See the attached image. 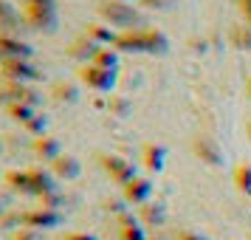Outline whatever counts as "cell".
<instances>
[{
	"label": "cell",
	"instance_id": "d4e9b609",
	"mask_svg": "<svg viewBox=\"0 0 251 240\" xmlns=\"http://www.w3.org/2000/svg\"><path fill=\"white\" fill-rule=\"evenodd\" d=\"M23 91H25V85H23V82L0 80V105H3V107H9L12 102H20Z\"/></svg>",
	"mask_w": 251,
	"mask_h": 240
},
{
	"label": "cell",
	"instance_id": "8992f818",
	"mask_svg": "<svg viewBox=\"0 0 251 240\" xmlns=\"http://www.w3.org/2000/svg\"><path fill=\"white\" fill-rule=\"evenodd\" d=\"M62 220H65V215H62L59 209H48V206H37V209L23 212V226L40 229V232H46V229H59Z\"/></svg>",
	"mask_w": 251,
	"mask_h": 240
},
{
	"label": "cell",
	"instance_id": "7c38bea8",
	"mask_svg": "<svg viewBox=\"0 0 251 240\" xmlns=\"http://www.w3.org/2000/svg\"><path fill=\"white\" fill-rule=\"evenodd\" d=\"M14 57L31 59V57H34V46H31V43H25L23 37L0 34V59H14Z\"/></svg>",
	"mask_w": 251,
	"mask_h": 240
},
{
	"label": "cell",
	"instance_id": "d590c367",
	"mask_svg": "<svg viewBox=\"0 0 251 240\" xmlns=\"http://www.w3.org/2000/svg\"><path fill=\"white\" fill-rule=\"evenodd\" d=\"M246 136H249V141H251V119L246 122Z\"/></svg>",
	"mask_w": 251,
	"mask_h": 240
},
{
	"label": "cell",
	"instance_id": "44dd1931",
	"mask_svg": "<svg viewBox=\"0 0 251 240\" xmlns=\"http://www.w3.org/2000/svg\"><path fill=\"white\" fill-rule=\"evenodd\" d=\"M82 34L91 37L93 43H99V46H113L116 37H119V31H116V28H110L107 23H102V20H96V23L85 26V31H82Z\"/></svg>",
	"mask_w": 251,
	"mask_h": 240
},
{
	"label": "cell",
	"instance_id": "5b68a950",
	"mask_svg": "<svg viewBox=\"0 0 251 240\" xmlns=\"http://www.w3.org/2000/svg\"><path fill=\"white\" fill-rule=\"evenodd\" d=\"M43 77L40 68H37L31 59L23 57H14V59H0V80H9V82H23V85H31Z\"/></svg>",
	"mask_w": 251,
	"mask_h": 240
},
{
	"label": "cell",
	"instance_id": "3957f363",
	"mask_svg": "<svg viewBox=\"0 0 251 240\" xmlns=\"http://www.w3.org/2000/svg\"><path fill=\"white\" fill-rule=\"evenodd\" d=\"M76 77H79L91 91L96 93H110L116 91V82H119V71H110V68H102L96 62H88V65H79L76 68Z\"/></svg>",
	"mask_w": 251,
	"mask_h": 240
},
{
	"label": "cell",
	"instance_id": "7a4b0ae2",
	"mask_svg": "<svg viewBox=\"0 0 251 240\" xmlns=\"http://www.w3.org/2000/svg\"><path fill=\"white\" fill-rule=\"evenodd\" d=\"M23 17H25V26H28L31 31H40V34L57 31V23H59L54 0H51V3H31V6H23Z\"/></svg>",
	"mask_w": 251,
	"mask_h": 240
},
{
	"label": "cell",
	"instance_id": "8d00e7d4",
	"mask_svg": "<svg viewBox=\"0 0 251 240\" xmlns=\"http://www.w3.org/2000/svg\"><path fill=\"white\" fill-rule=\"evenodd\" d=\"M6 215V204H3V198H0V217Z\"/></svg>",
	"mask_w": 251,
	"mask_h": 240
},
{
	"label": "cell",
	"instance_id": "1f68e13d",
	"mask_svg": "<svg viewBox=\"0 0 251 240\" xmlns=\"http://www.w3.org/2000/svg\"><path fill=\"white\" fill-rule=\"evenodd\" d=\"M175 238H178V240H209L206 235H201V232H192V229H183V232H178Z\"/></svg>",
	"mask_w": 251,
	"mask_h": 240
},
{
	"label": "cell",
	"instance_id": "9a60e30c",
	"mask_svg": "<svg viewBox=\"0 0 251 240\" xmlns=\"http://www.w3.org/2000/svg\"><path fill=\"white\" fill-rule=\"evenodd\" d=\"M141 164H144L150 172H161L167 167V147L158 144V141H147V144L141 147Z\"/></svg>",
	"mask_w": 251,
	"mask_h": 240
},
{
	"label": "cell",
	"instance_id": "e0dca14e",
	"mask_svg": "<svg viewBox=\"0 0 251 240\" xmlns=\"http://www.w3.org/2000/svg\"><path fill=\"white\" fill-rule=\"evenodd\" d=\"M195 156L201 161H206V164H212V167L223 164V150L217 147V141H212V138H206V136L195 138Z\"/></svg>",
	"mask_w": 251,
	"mask_h": 240
},
{
	"label": "cell",
	"instance_id": "ffe728a7",
	"mask_svg": "<svg viewBox=\"0 0 251 240\" xmlns=\"http://www.w3.org/2000/svg\"><path fill=\"white\" fill-rule=\"evenodd\" d=\"M119 238L122 240H147V232H144L141 217L125 212V215L119 217Z\"/></svg>",
	"mask_w": 251,
	"mask_h": 240
},
{
	"label": "cell",
	"instance_id": "ac0fdd59",
	"mask_svg": "<svg viewBox=\"0 0 251 240\" xmlns=\"http://www.w3.org/2000/svg\"><path fill=\"white\" fill-rule=\"evenodd\" d=\"M3 184L17 195H31V198H34V187H31L28 170H6L3 172Z\"/></svg>",
	"mask_w": 251,
	"mask_h": 240
},
{
	"label": "cell",
	"instance_id": "277c9868",
	"mask_svg": "<svg viewBox=\"0 0 251 240\" xmlns=\"http://www.w3.org/2000/svg\"><path fill=\"white\" fill-rule=\"evenodd\" d=\"M96 159L102 164V170L110 175V181H116L119 187H127V184L136 178V164L133 161H127L125 156H119V153H96Z\"/></svg>",
	"mask_w": 251,
	"mask_h": 240
},
{
	"label": "cell",
	"instance_id": "d6986e66",
	"mask_svg": "<svg viewBox=\"0 0 251 240\" xmlns=\"http://www.w3.org/2000/svg\"><path fill=\"white\" fill-rule=\"evenodd\" d=\"M138 217H141V223H144V226H164V223H167V217H170V209H167L164 201H150V204L141 206Z\"/></svg>",
	"mask_w": 251,
	"mask_h": 240
},
{
	"label": "cell",
	"instance_id": "f35d334b",
	"mask_svg": "<svg viewBox=\"0 0 251 240\" xmlns=\"http://www.w3.org/2000/svg\"><path fill=\"white\" fill-rule=\"evenodd\" d=\"M249 96H251V80H249Z\"/></svg>",
	"mask_w": 251,
	"mask_h": 240
},
{
	"label": "cell",
	"instance_id": "6da1fadb",
	"mask_svg": "<svg viewBox=\"0 0 251 240\" xmlns=\"http://www.w3.org/2000/svg\"><path fill=\"white\" fill-rule=\"evenodd\" d=\"M96 14L99 20L107 23L116 31H133V28H144L147 17L138 12L133 3H125V0H96Z\"/></svg>",
	"mask_w": 251,
	"mask_h": 240
},
{
	"label": "cell",
	"instance_id": "2e32d148",
	"mask_svg": "<svg viewBox=\"0 0 251 240\" xmlns=\"http://www.w3.org/2000/svg\"><path fill=\"white\" fill-rule=\"evenodd\" d=\"M167 51H170V37L155 26H144V54L164 57Z\"/></svg>",
	"mask_w": 251,
	"mask_h": 240
},
{
	"label": "cell",
	"instance_id": "f1b7e54d",
	"mask_svg": "<svg viewBox=\"0 0 251 240\" xmlns=\"http://www.w3.org/2000/svg\"><path fill=\"white\" fill-rule=\"evenodd\" d=\"M25 130V136H31V138H37V136H46V130H48V116H43V113H37L28 125L23 127Z\"/></svg>",
	"mask_w": 251,
	"mask_h": 240
},
{
	"label": "cell",
	"instance_id": "ab89813d",
	"mask_svg": "<svg viewBox=\"0 0 251 240\" xmlns=\"http://www.w3.org/2000/svg\"><path fill=\"white\" fill-rule=\"evenodd\" d=\"M0 153H3V141H0Z\"/></svg>",
	"mask_w": 251,
	"mask_h": 240
},
{
	"label": "cell",
	"instance_id": "f546056e",
	"mask_svg": "<svg viewBox=\"0 0 251 240\" xmlns=\"http://www.w3.org/2000/svg\"><path fill=\"white\" fill-rule=\"evenodd\" d=\"M172 3L175 0H138V6L147 12H167V9H172Z\"/></svg>",
	"mask_w": 251,
	"mask_h": 240
},
{
	"label": "cell",
	"instance_id": "cb8c5ba5",
	"mask_svg": "<svg viewBox=\"0 0 251 240\" xmlns=\"http://www.w3.org/2000/svg\"><path fill=\"white\" fill-rule=\"evenodd\" d=\"M37 113H40L37 107H31V105H23V102H12L9 107H6V116H9L12 122H17L20 127H25Z\"/></svg>",
	"mask_w": 251,
	"mask_h": 240
},
{
	"label": "cell",
	"instance_id": "83f0119b",
	"mask_svg": "<svg viewBox=\"0 0 251 240\" xmlns=\"http://www.w3.org/2000/svg\"><path fill=\"white\" fill-rule=\"evenodd\" d=\"M119 59H122V54L116 51L113 46H102L99 48V54H96V65H102V68H110V71H119Z\"/></svg>",
	"mask_w": 251,
	"mask_h": 240
},
{
	"label": "cell",
	"instance_id": "74e56055",
	"mask_svg": "<svg viewBox=\"0 0 251 240\" xmlns=\"http://www.w3.org/2000/svg\"><path fill=\"white\" fill-rule=\"evenodd\" d=\"M243 20H246V23H249V26H251V12H249V14H246V17H243Z\"/></svg>",
	"mask_w": 251,
	"mask_h": 240
},
{
	"label": "cell",
	"instance_id": "52a82bcc",
	"mask_svg": "<svg viewBox=\"0 0 251 240\" xmlns=\"http://www.w3.org/2000/svg\"><path fill=\"white\" fill-rule=\"evenodd\" d=\"M152 192H155V187H152V181H150L147 175H136L127 187H122L125 201L127 204H136V206L150 204V201H152Z\"/></svg>",
	"mask_w": 251,
	"mask_h": 240
},
{
	"label": "cell",
	"instance_id": "e575fe53",
	"mask_svg": "<svg viewBox=\"0 0 251 240\" xmlns=\"http://www.w3.org/2000/svg\"><path fill=\"white\" fill-rule=\"evenodd\" d=\"M23 6H31V3H51V0H20Z\"/></svg>",
	"mask_w": 251,
	"mask_h": 240
},
{
	"label": "cell",
	"instance_id": "4316f807",
	"mask_svg": "<svg viewBox=\"0 0 251 240\" xmlns=\"http://www.w3.org/2000/svg\"><path fill=\"white\" fill-rule=\"evenodd\" d=\"M107 110L110 113H116V116H130V110H133V102H130V96H125V93H110L107 96Z\"/></svg>",
	"mask_w": 251,
	"mask_h": 240
},
{
	"label": "cell",
	"instance_id": "7402d4cb",
	"mask_svg": "<svg viewBox=\"0 0 251 240\" xmlns=\"http://www.w3.org/2000/svg\"><path fill=\"white\" fill-rule=\"evenodd\" d=\"M51 99L59 102V105H76L79 102V88H76V82H68V80L54 82V85H51Z\"/></svg>",
	"mask_w": 251,
	"mask_h": 240
},
{
	"label": "cell",
	"instance_id": "603a6c76",
	"mask_svg": "<svg viewBox=\"0 0 251 240\" xmlns=\"http://www.w3.org/2000/svg\"><path fill=\"white\" fill-rule=\"evenodd\" d=\"M228 43L237 48V51H251V26L243 20V23H234L228 28Z\"/></svg>",
	"mask_w": 251,
	"mask_h": 240
},
{
	"label": "cell",
	"instance_id": "9c48e42d",
	"mask_svg": "<svg viewBox=\"0 0 251 240\" xmlns=\"http://www.w3.org/2000/svg\"><path fill=\"white\" fill-rule=\"evenodd\" d=\"M28 175H31V187H34V198H48V195L59 192L57 175L48 170V167H28Z\"/></svg>",
	"mask_w": 251,
	"mask_h": 240
},
{
	"label": "cell",
	"instance_id": "4dcf8cb0",
	"mask_svg": "<svg viewBox=\"0 0 251 240\" xmlns=\"http://www.w3.org/2000/svg\"><path fill=\"white\" fill-rule=\"evenodd\" d=\"M107 212L116 217H122L127 212V201H107Z\"/></svg>",
	"mask_w": 251,
	"mask_h": 240
},
{
	"label": "cell",
	"instance_id": "836d02e7",
	"mask_svg": "<svg viewBox=\"0 0 251 240\" xmlns=\"http://www.w3.org/2000/svg\"><path fill=\"white\" fill-rule=\"evenodd\" d=\"M237 9H240V14L246 17V14L251 12V0H237Z\"/></svg>",
	"mask_w": 251,
	"mask_h": 240
},
{
	"label": "cell",
	"instance_id": "60d3db41",
	"mask_svg": "<svg viewBox=\"0 0 251 240\" xmlns=\"http://www.w3.org/2000/svg\"><path fill=\"white\" fill-rule=\"evenodd\" d=\"M125 3H130V0H125ZM133 3H138V0H133Z\"/></svg>",
	"mask_w": 251,
	"mask_h": 240
},
{
	"label": "cell",
	"instance_id": "8fae6325",
	"mask_svg": "<svg viewBox=\"0 0 251 240\" xmlns=\"http://www.w3.org/2000/svg\"><path fill=\"white\" fill-rule=\"evenodd\" d=\"M31 153H34L37 159L43 161V164H51V161H57L65 150H62V141L57 136H37L31 138Z\"/></svg>",
	"mask_w": 251,
	"mask_h": 240
},
{
	"label": "cell",
	"instance_id": "ba28073f",
	"mask_svg": "<svg viewBox=\"0 0 251 240\" xmlns=\"http://www.w3.org/2000/svg\"><path fill=\"white\" fill-rule=\"evenodd\" d=\"M23 28H28V26H25L23 12H17V9H14L12 0H0V34L20 37Z\"/></svg>",
	"mask_w": 251,
	"mask_h": 240
},
{
	"label": "cell",
	"instance_id": "d6a6232c",
	"mask_svg": "<svg viewBox=\"0 0 251 240\" xmlns=\"http://www.w3.org/2000/svg\"><path fill=\"white\" fill-rule=\"evenodd\" d=\"M62 240H99V238L91 235V232H65V238Z\"/></svg>",
	"mask_w": 251,
	"mask_h": 240
},
{
	"label": "cell",
	"instance_id": "484cf974",
	"mask_svg": "<svg viewBox=\"0 0 251 240\" xmlns=\"http://www.w3.org/2000/svg\"><path fill=\"white\" fill-rule=\"evenodd\" d=\"M234 187L246 198H251V161H240L234 167Z\"/></svg>",
	"mask_w": 251,
	"mask_h": 240
},
{
	"label": "cell",
	"instance_id": "5bb4252c",
	"mask_svg": "<svg viewBox=\"0 0 251 240\" xmlns=\"http://www.w3.org/2000/svg\"><path fill=\"white\" fill-rule=\"evenodd\" d=\"M113 48L119 51V54H144V28L119 31Z\"/></svg>",
	"mask_w": 251,
	"mask_h": 240
},
{
	"label": "cell",
	"instance_id": "30bf717a",
	"mask_svg": "<svg viewBox=\"0 0 251 240\" xmlns=\"http://www.w3.org/2000/svg\"><path fill=\"white\" fill-rule=\"evenodd\" d=\"M99 48H102V46H99V43H93L91 37L79 34L68 48H65V54H68V59H74L76 65H88V62H93V59H96Z\"/></svg>",
	"mask_w": 251,
	"mask_h": 240
},
{
	"label": "cell",
	"instance_id": "4fadbf2b",
	"mask_svg": "<svg viewBox=\"0 0 251 240\" xmlns=\"http://www.w3.org/2000/svg\"><path fill=\"white\" fill-rule=\"evenodd\" d=\"M48 170L57 175V181H76L82 175V161L76 156H71V153H62L57 161L48 164Z\"/></svg>",
	"mask_w": 251,
	"mask_h": 240
}]
</instances>
